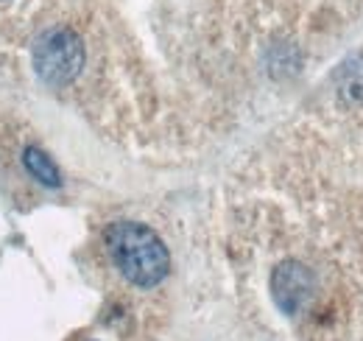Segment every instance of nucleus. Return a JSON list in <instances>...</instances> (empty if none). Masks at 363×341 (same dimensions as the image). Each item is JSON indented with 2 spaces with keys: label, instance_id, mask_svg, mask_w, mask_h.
I'll return each mask as SVG.
<instances>
[{
  "label": "nucleus",
  "instance_id": "3",
  "mask_svg": "<svg viewBox=\"0 0 363 341\" xmlns=\"http://www.w3.org/2000/svg\"><path fill=\"white\" fill-rule=\"evenodd\" d=\"M274 297L285 313H296L313 294V274L299 263H282L274 271Z\"/></svg>",
  "mask_w": 363,
  "mask_h": 341
},
{
  "label": "nucleus",
  "instance_id": "2",
  "mask_svg": "<svg viewBox=\"0 0 363 341\" xmlns=\"http://www.w3.org/2000/svg\"><path fill=\"white\" fill-rule=\"evenodd\" d=\"M34 70L48 87L70 85L84 67V45L70 28H48L31 48Z\"/></svg>",
  "mask_w": 363,
  "mask_h": 341
},
{
  "label": "nucleus",
  "instance_id": "1",
  "mask_svg": "<svg viewBox=\"0 0 363 341\" xmlns=\"http://www.w3.org/2000/svg\"><path fill=\"white\" fill-rule=\"evenodd\" d=\"M104 238L112 263L132 286L154 288L168 277L171 255L151 227L137 221H115Z\"/></svg>",
  "mask_w": 363,
  "mask_h": 341
},
{
  "label": "nucleus",
  "instance_id": "4",
  "mask_svg": "<svg viewBox=\"0 0 363 341\" xmlns=\"http://www.w3.org/2000/svg\"><path fill=\"white\" fill-rule=\"evenodd\" d=\"M23 166H26V170L40 182V185H45V188H59L62 185V173H59V168L53 166V160L48 157L43 148H26L23 151Z\"/></svg>",
  "mask_w": 363,
  "mask_h": 341
}]
</instances>
